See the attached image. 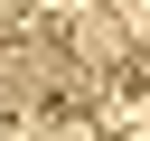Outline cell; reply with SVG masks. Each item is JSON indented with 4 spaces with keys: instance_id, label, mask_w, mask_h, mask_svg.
I'll return each instance as SVG.
<instances>
[{
    "instance_id": "3957f363",
    "label": "cell",
    "mask_w": 150,
    "mask_h": 141,
    "mask_svg": "<svg viewBox=\"0 0 150 141\" xmlns=\"http://www.w3.org/2000/svg\"><path fill=\"white\" fill-rule=\"evenodd\" d=\"M28 9H38V0H0V28H19V19H28Z\"/></svg>"
},
{
    "instance_id": "7a4b0ae2",
    "label": "cell",
    "mask_w": 150,
    "mask_h": 141,
    "mask_svg": "<svg viewBox=\"0 0 150 141\" xmlns=\"http://www.w3.org/2000/svg\"><path fill=\"white\" fill-rule=\"evenodd\" d=\"M66 47H75V66H131V38H122V19H112V9H84Z\"/></svg>"
},
{
    "instance_id": "6da1fadb",
    "label": "cell",
    "mask_w": 150,
    "mask_h": 141,
    "mask_svg": "<svg viewBox=\"0 0 150 141\" xmlns=\"http://www.w3.org/2000/svg\"><path fill=\"white\" fill-rule=\"evenodd\" d=\"M66 85H84L75 47H47V38H0V103H47V94H66Z\"/></svg>"
}]
</instances>
